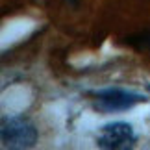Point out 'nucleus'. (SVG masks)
<instances>
[{"label":"nucleus","instance_id":"nucleus-4","mask_svg":"<svg viewBox=\"0 0 150 150\" xmlns=\"http://www.w3.org/2000/svg\"><path fill=\"white\" fill-rule=\"evenodd\" d=\"M126 45H130L135 50H150V32H139L126 37Z\"/></svg>","mask_w":150,"mask_h":150},{"label":"nucleus","instance_id":"nucleus-5","mask_svg":"<svg viewBox=\"0 0 150 150\" xmlns=\"http://www.w3.org/2000/svg\"><path fill=\"white\" fill-rule=\"evenodd\" d=\"M146 89H148V91H150V83H148V85H146Z\"/></svg>","mask_w":150,"mask_h":150},{"label":"nucleus","instance_id":"nucleus-1","mask_svg":"<svg viewBox=\"0 0 150 150\" xmlns=\"http://www.w3.org/2000/svg\"><path fill=\"white\" fill-rule=\"evenodd\" d=\"M37 128L24 117H6L0 126V139L4 148H32L37 143Z\"/></svg>","mask_w":150,"mask_h":150},{"label":"nucleus","instance_id":"nucleus-2","mask_svg":"<svg viewBox=\"0 0 150 150\" xmlns=\"http://www.w3.org/2000/svg\"><path fill=\"white\" fill-rule=\"evenodd\" d=\"M137 141V135L132 124L128 122H111L100 128V134L96 137V145L100 148L109 150H124L132 148Z\"/></svg>","mask_w":150,"mask_h":150},{"label":"nucleus","instance_id":"nucleus-3","mask_svg":"<svg viewBox=\"0 0 150 150\" xmlns=\"http://www.w3.org/2000/svg\"><path fill=\"white\" fill-rule=\"evenodd\" d=\"M96 96V108L102 111H124V109L134 108L135 104L145 102L141 95L132 93L124 89H102L95 95Z\"/></svg>","mask_w":150,"mask_h":150}]
</instances>
